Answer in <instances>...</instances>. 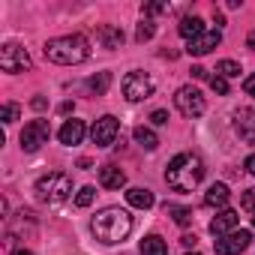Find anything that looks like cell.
<instances>
[{"mask_svg": "<svg viewBox=\"0 0 255 255\" xmlns=\"http://www.w3.org/2000/svg\"><path fill=\"white\" fill-rule=\"evenodd\" d=\"M90 231L99 243L111 246V243H123L126 234L132 231V216L129 210H123V207H105L93 216L90 222Z\"/></svg>", "mask_w": 255, "mask_h": 255, "instance_id": "obj_1", "label": "cell"}, {"mask_svg": "<svg viewBox=\"0 0 255 255\" xmlns=\"http://www.w3.org/2000/svg\"><path fill=\"white\" fill-rule=\"evenodd\" d=\"M204 180V162L195 153H177L165 168V183L174 192H192Z\"/></svg>", "mask_w": 255, "mask_h": 255, "instance_id": "obj_2", "label": "cell"}, {"mask_svg": "<svg viewBox=\"0 0 255 255\" xmlns=\"http://www.w3.org/2000/svg\"><path fill=\"white\" fill-rule=\"evenodd\" d=\"M42 51H45V57H48L51 63L75 66V63H84V60L90 57V42H87V36H81V33H69V36L48 39Z\"/></svg>", "mask_w": 255, "mask_h": 255, "instance_id": "obj_3", "label": "cell"}, {"mask_svg": "<svg viewBox=\"0 0 255 255\" xmlns=\"http://www.w3.org/2000/svg\"><path fill=\"white\" fill-rule=\"evenodd\" d=\"M36 195L45 204H60L72 195V177L63 174V171H51V174L36 180Z\"/></svg>", "mask_w": 255, "mask_h": 255, "instance_id": "obj_4", "label": "cell"}, {"mask_svg": "<svg viewBox=\"0 0 255 255\" xmlns=\"http://www.w3.org/2000/svg\"><path fill=\"white\" fill-rule=\"evenodd\" d=\"M123 96L129 99V102H144V99H150L153 96V90H156V81L147 75V72H141V69H135V72H129L123 78Z\"/></svg>", "mask_w": 255, "mask_h": 255, "instance_id": "obj_5", "label": "cell"}, {"mask_svg": "<svg viewBox=\"0 0 255 255\" xmlns=\"http://www.w3.org/2000/svg\"><path fill=\"white\" fill-rule=\"evenodd\" d=\"M0 69L9 72V75L27 72V69H30V54H27V48H21L18 42L0 45Z\"/></svg>", "mask_w": 255, "mask_h": 255, "instance_id": "obj_6", "label": "cell"}, {"mask_svg": "<svg viewBox=\"0 0 255 255\" xmlns=\"http://www.w3.org/2000/svg\"><path fill=\"white\" fill-rule=\"evenodd\" d=\"M174 105H177V111H180L183 117H198V114H204V108H207L201 90L192 87V84H183V87L174 93Z\"/></svg>", "mask_w": 255, "mask_h": 255, "instance_id": "obj_7", "label": "cell"}, {"mask_svg": "<svg viewBox=\"0 0 255 255\" xmlns=\"http://www.w3.org/2000/svg\"><path fill=\"white\" fill-rule=\"evenodd\" d=\"M48 138H51V126H48V120H30L24 129H21V150H27V153H33V150H39L42 144H48Z\"/></svg>", "mask_w": 255, "mask_h": 255, "instance_id": "obj_8", "label": "cell"}, {"mask_svg": "<svg viewBox=\"0 0 255 255\" xmlns=\"http://www.w3.org/2000/svg\"><path fill=\"white\" fill-rule=\"evenodd\" d=\"M117 132H120L117 117L105 114V117H99V120L93 123L90 138H93V144H96V147H111V144H114V138H117Z\"/></svg>", "mask_w": 255, "mask_h": 255, "instance_id": "obj_9", "label": "cell"}, {"mask_svg": "<svg viewBox=\"0 0 255 255\" xmlns=\"http://www.w3.org/2000/svg\"><path fill=\"white\" fill-rule=\"evenodd\" d=\"M249 240H252L249 231H231V234L216 237L213 240V249H216V255H240L249 246Z\"/></svg>", "mask_w": 255, "mask_h": 255, "instance_id": "obj_10", "label": "cell"}, {"mask_svg": "<svg viewBox=\"0 0 255 255\" xmlns=\"http://www.w3.org/2000/svg\"><path fill=\"white\" fill-rule=\"evenodd\" d=\"M234 132H237L246 144H255V108H240V111H234Z\"/></svg>", "mask_w": 255, "mask_h": 255, "instance_id": "obj_11", "label": "cell"}, {"mask_svg": "<svg viewBox=\"0 0 255 255\" xmlns=\"http://www.w3.org/2000/svg\"><path fill=\"white\" fill-rule=\"evenodd\" d=\"M219 42H222V33H219V30H204L201 36H195V39L189 42V48H186V51H189V54H195V57H201V54H210Z\"/></svg>", "mask_w": 255, "mask_h": 255, "instance_id": "obj_12", "label": "cell"}, {"mask_svg": "<svg viewBox=\"0 0 255 255\" xmlns=\"http://www.w3.org/2000/svg\"><path fill=\"white\" fill-rule=\"evenodd\" d=\"M237 222H240V216H237V210H219L216 216H213V222H210V231L216 234V237H222V234H231V231H237Z\"/></svg>", "mask_w": 255, "mask_h": 255, "instance_id": "obj_13", "label": "cell"}, {"mask_svg": "<svg viewBox=\"0 0 255 255\" xmlns=\"http://www.w3.org/2000/svg\"><path fill=\"white\" fill-rule=\"evenodd\" d=\"M84 123L81 120H66L63 126H60V132H57V138H60V144H66V147H75V144H81V138H84Z\"/></svg>", "mask_w": 255, "mask_h": 255, "instance_id": "obj_14", "label": "cell"}, {"mask_svg": "<svg viewBox=\"0 0 255 255\" xmlns=\"http://www.w3.org/2000/svg\"><path fill=\"white\" fill-rule=\"evenodd\" d=\"M99 183H102L105 189H120V186L126 183V174H123V168H117L114 162H105V165L99 168Z\"/></svg>", "mask_w": 255, "mask_h": 255, "instance_id": "obj_15", "label": "cell"}, {"mask_svg": "<svg viewBox=\"0 0 255 255\" xmlns=\"http://www.w3.org/2000/svg\"><path fill=\"white\" fill-rule=\"evenodd\" d=\"M96 39L102 42V48H120L123 45V30L114 24H99L96 27Z\"/></svg>", "mask_w": 255, "mask_h": 255, "instance_id": "obj_16", "label": "cell"}, {"mask_svg": "<svg viewBox=\"0 0 255 255\" xmlns=\"http://www.w3.org/2000/svg\"><path fill=\"white\" fill-rule=\"evenodd\" d=\"M177 30H180V36H183V39H189V42H192V39H195V36H201L207 27H204V21H201L198 15H186V18L180 21V27H177Z\"/></svg>", "mask_w": 255, "mask_h": 255, "instance_id": "obj_17", "label": "cell"}, {"mask_svg": "<svg viewBox=\"0 0 255 255\" xmlns=\"http://www.w3.org/2000/svg\"><path fill=\"white\" fill-rule=\"evenodd\" d=\"M228 195H231V192H228L225 183H213V186L204 192V204H207V207H225V204H228Z\"/></svg>", "mask_w": 255, "mask_h": 255, "instance_id": "obj_18", "label": "cell"}, {"mask_svg": "<svg viewBox=\"0 0 255 255\" xmlns=\"http://www.w3.org/2000/svg\"><path fill=\"white\" fill-rule=\"evenodd\" d=\"M126 201H129L132 207H138V210H147V207H153V192L150 189H141V186H135V189H129L126 192Z\"/></svg>", "mask_w": 255, "mask_h": 255, "instance_id": "obj_19", "label": "cell"}, {"mask_svg": "<svg viewBox=\"0 0 255 255\" xmlns=\"http://www.w3.org/2000/svg\"><path fill=\"white\" fill-rule=\"evenodd\" d=\"M132 135H135V141H138L144 150H156V147H159V135L150 129V126H135Z\"/></svg>", "mask_w": 255, "mask_h": 255, "instance_id": "obj_20", "label": "cell"}, {"mask_svg": "<svg viewBox=\"0 0 255 255\" xmlns=\"http://www.w3.org/2000/svg\"><path fill=\"white\" fill-rule=\"evenodd\" d=\"M141 255H168V246L159 234H150L141 240Z\"/></svg>", "mask_w": 255, "mask_h": 255, "instance_id": "obj_21", "label": "cell"}, {"mask_svg": "<svg viewBox=\"0 0 255 255\" xmlns=\"http://www.w3.org/2000/svg\"><path fill=\"white\" fill-rule=\"evenodd\" d=\"M108 84H111V75H108V72H96V75L87 81V90H90L93 96H102V93L108 90Z\"/></svg>", "mask_w": 255, "mask_h": 255, "instance_id": "obj_22", "label": "cell"}, {"mask_svg": "<svg viewBox=\"0 0 255 255\" xmlns=\"http://www.w3.org/2000/svg\"><path fill=\"white\" fill-rule=\"evenodd\" d=\"M165 213H168L177 225H189V222H192V210H189V207H180V204H165Z\"/></svg>", "mask_w": 255, "mask_h": 255, "instance_id": "obj_23", "label": "cell"}, {"mask_svg": "<svg viewBox=\"0 0 255 255\" xmlns=\"http://www.w3.org/2000/svg\"><path fill=\"white\" fill-rule=\"evenodd\" d=\"M216 75H222L225 81H228V78H237V75H240V63H234V60H219V63H216Z\"/></svg>", "mask_w": 255, "mask_h": 255, "instance_id": "obj_24", "label": "cell"}, {"mask_svg": "<svg viewBox=\"0 0 255 255\" xmlns=\"http://www.w3.org/2000/svg\"><path fill=\"white\" fill-rule=\"evenodd\" d=\"M153 33H156V24H153L150 18H144V21L138 24V30H135V39H138V42H147V39H153Z\"/></svg>", "mask_w": 255, "mask_h": 255, "instance_id": "obj_25", "label": "cell"}, {"mask_svg": "<svg viewBox=\"0 0 255 255\" xmlns=\"http://www.w3.org/2000/svg\"><path fill=\"white\" fill-rule=\"evenodd\" d=\"M93 198H96V189H93V186H81L78 195H75V204H78V207H90Z\"/></svg>", "mask_w": 255, "mask_h": 255, "instance_id": "obj_26", "label": "cell"}, {"mask_svg": "<svg viewBox=\"0 0 255 255\" xmlns=\"http://www.w3.org/2000/svg\"><path fill=\"white\" fill-rule=\"evenodd\" d=\"M18 114H21V108H18L15 102H6V105H3V111H0V120H3V123H15V120H18Z\"/></svg>", "mask_w": 255, "mask_h": 255, "instance_id": "obj_27", "label": "cell"}, {"mask_svg": "<svg viewBox=\"0 0 255 255\" xmlns=\"http://www.w3.org/2000/svg\"><path fill=\"white\" fill-rule=\"evenodd\" d=\"M210 90L219 93V96H225V93H228V81H225L222 75H213V78H210Z\"/></svg>", "mask_w": 255, "mask_h": 255, "instance_id": "obj_28", "label": "cell"}, {"mask_svg": "<svg viewBox=\"0 0 255 255\" xmlns=\"http://www.w3.org/2000/svg\"><path fill=\"white\" fill-rule=\"evenodd\" d=\"M165 9H168V3H144V6H141L144 18H150V15H159V12H165Z\"/></svg>", "mask_w": 255, "mask_h": 255, "instance_id": "obj_29", "label": "cell"}, {"mask_svg": "<svg viewBox=\"0 0 255 255\" xmlns=\"http://www.w3.org/2000/svg\"><path fill=\"white\" fill-rule=\"evenodd\" d=\"M240 207H243V210H249V213H255V189H246V192H243Z\"/></svg>", "mask_w": 255, "mask_h": 255, "instance_id": "obj_30", "label": "cell"}, {"mask_svg": "<svg viewBox=\"0 0 255 255\" xmlns=\"http://www.w3.org/2000/svg\"><path fill=\"white\" fill-rule=\"evenodd\" d=\"M150 123H153V126H165V123H168V111H162V108H156V111L150 114Z\"/></svg>", "mask_w": 255, "mask_h": 255, "instance_id": "obj_31", "label": "cell"}, {"mask_svg": "<svg viewBox=\"0 0 255 255\" xmlns=\"http://www.w3.org/2000/svg\"><path fill=\"white\" fill-rule=\"evenodd\" d=\"M243 90H246V96H255V72L243 78Z\"/></svg>", "mask_w": 255, "mask_h": 255, "instance_id": "obj_32", "label": "cell"}, {"mask_svg": "<svg viewBox=\"0 0 255 255\" xmlns=\"http://www.w3.org/2000/svg\"><path fill=\"white\" fill-rule=\"evenodd\" d=\"M192 78H198V81L207 78V69H204V66H192Z\"/></svg>", "mask_w": 255, "mask_h": 255, "instance_id": "obj_33", "label": "cell"}, {"mask_svg": "<svg viewBox=\"0 0 255 255\" xmlns=\"http://www.w3.org/2000/svg\"><path fill=\"white\" fill-rule=\"evenodd\" d=\"M246 171L255 177V153H252V156H246Z\"/></svg>", "mask_w": 255, "mask_h": 255, "instance_id": "obj_34", "label": "cell"}, {"mask_svg": "<svg viewBox=\"0 0 255 255\" xmlns=\"http://www.w3.org/2000/svg\"><path fill=\"white\" fill-rule=\"evenodd\" d=\"M33 108H36V111H42V108H45V99H42V96H36V99H33Z\"/></svg>", "mask_w": 255, "mask_h": 255, "instance_id": "obj_35", "label": "cell"}, {"mask_svg": "<svg viewBox=\"0 0 255 255\" xmlns=\"http://www.w3.org/2000/svg\"><path fill=\"white\" fill-rule=\"evenodd\" d=\"M72 108H75V105H72V102H63V105H60V114H69V111H72Z\"/></svg>", "mask_w": 255, "mask_h": 255, "instance_id": "obj_36", "label": "cell"}, {"mask_svg": "<svg viewBox=\"0 0 255 255\" xmlns=\"http://www.w3.org/2000/svg\"><path fill=\"white\" fill-rule=\"evenodd\" d=\"M183 246H195V234H186L183 237Z\"/></svg>", "mask_w": 255, "mask_h": 255, "instance_id": "obj_37", "label": "cell"}, {"mask_svg": "<svg viewBox=\"0 0 255 255\" xmlns=\"http://www.w3.org/2000/svg\"><path fill=\"white\" fill-rule=\"evenodd\" d=\"M246 45H249V48H255V30H252L249 36H246Z\"/></svg>", "mask_w": 255, "mask_h": 255, "instance_id": "obj_38", "label": "cell"}, {"mask_svg": "<svg viewBox=\"0 0 255 255\" xmlns=\"http://www.w3.org/2000/svg\"><path fill=\"white\" fill-rule=\"evenodd\" d=\"M12 255H33V252H30V249H15Z\"/></svg>", "mask_w": 255, "mask_h": 255, "instance_id": "obj_39", "label": "cell"}, {"mask_svg": "<svg viewBox=\"0 0 255 255\" xmlns=\"http://www.w3.org/2000/svg\"><path fill=\"white\" fill-rule=\"evenodd\" d=\"M186 255H201V252H186Z\"/></svg>", "mask_w": 255, "mask_h": 255, "instance_id": "obj_40", "label": "cell"}, {"mask_svg": "<svg viewBox=\"0 0 255 255\" xmlns=\"http://www.w3.org/2000/svg\"><path fill=\"white\" fill-rule=\"evenodd\" d=\"M252 225H255V216H252Z\"/></svg>", "mask_w": 255, "mask_h": 255, "instance_id": "obj_41", "label": "cell"}]
</instances>
